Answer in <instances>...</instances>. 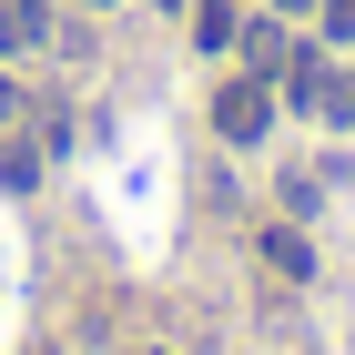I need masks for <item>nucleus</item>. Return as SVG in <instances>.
I'll use <instances>...</instances> for the list:
<instances>
[{
	"label": "nucleus",
	"instance_id": "nucleus-1",
	"mask_svg": "<svg viewBox=\"0 0 355 355\" xmlns=\"http://www.w3.org/2000/svg\"><path fill=\"white\" fill-rule=\"evenodd\" d=\"M214 132L223 142H264L274 132V82H223L214 92Z\"/></svg>",
	"mask_w": 355,
	"mask_h": 355
},
{
	"label": "nucleus",
	"instance_id": "nucleus-8",
	"mask_svg": "<svg viewBox=\"0 0 355 355\" xmlns=\"http://www.w3.org/2000/svg\"><path fill=\"white\" fill-rule=\"evenodd\" d=\"M142 355H153V345H142Z\"/></svg>",
	"mask_w": 355,
	"mask_h": 355
},
{
	"label": "nucleus",
	"instance_id": "nucleus-3",
	"mask_svg": "<svg viewBox=\"0 0 355 355\" xmlns=\"http://www.w3.org/2000/svg\"><path fill=\"white\" fill-rule=\"evenodd\" d=\"M264 264L274 274H315V254H304V234H264Z\"/></svg>",
	"mask_w": 355,
	"mask_h": 355
},
{
	"label": "nucleus",
	"instance_id": "nucleus-5",
	"mask_svg": "<svg viewBox=\"0 0 355 355\" xmlns=\"http://www.w3.org/2000/svg\"><path fill=\"white\" fill-rule=\"evenodd\" d=\"M325 31H335V41H355V0H325Z\"/></svg>",
	"mask_w": 355,
	"mask_h": 355
},
{
	"label": "nucleus",
	"instance_id": "nucleus-2",
	"mask_svg": "<svg viewBox=\"0 0 355 355\" xmlns=\"http://www.w3.org/2000/svg\"><path fill=\"white\" fill-rule=\"evenodd\" d=\"M41 41V0H0V51H31Z\"/></svg>",
	"mask_w": 355,
	"mask_h": 355
},
{
	"label": "nucleus",
	"instance_id": "nucleus-7",
	"mask_svg": "<svg viewBox=\"0 0 355 355\" xmlns=\"http://www.w3.org/2000/svg\"><path fill=\"white\" fill-rule=\"evenodd\" d=\"M274 10H304V0H274Z\"/></svg>",
	"mask_w": 355,
	"mask_h": 355
},
{
	"label": "nucleus",
	"instance_id": "nucleus-4",
	"mask_svg": "<svg viewBox=\"0 0 355 355\" xmlns=\"http://www.w3.org/2000/svg\"><path fill=\"white\" fill-rule=\"evenodd\" d=\"M193 31H203V51H223V41H234V0H203V10H193Z\"/></svg>",
	"mask_w": 355,
	"mask_h": 355
},
{
	"label": "nucleus",
	"instance_id": "nucleus-6",
	"mask_svg": "<svg viewBox=\"0 0 355 355\" xmlns=\"http://www.w3.org/2000/svg\"><path fill=\"white\" fill-rule=\"evenodd\" d=\"M10 102H21V92H10V82H0V122H10Z\"/></svg>",
	"mask_w": 355,
	"mask_h": 355
}]
</instances>
